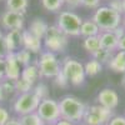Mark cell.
I'll list each match as a JSON object with an SVG mask.
<instances>
[{
  "label": "cell",
  "instance_id": "obj_36",
  "mask_svg": "<svg viewBox=\"0 0 125 125\" xmlns=\"http://www.w3.org/2000/svg\"><path fill=\"white\" fill-rule=\"evenodd\" d=\"M5 79V60L0 58V81Z\"/></svg>",
  "mask_w": 125,
  "mask_h": 125
},
{
  "label": "cell",
  "instance_id": "obj_21",
  "mask_svg": "<svg viewBox=\"0 0 125 125\" xmlns=\"http://www.w3.org/2000/svg\"><path fill=\"white\" fill-rule=\"evenodd\" d=\"M84 70H85V75L86 76H95L98 74H100L103 70V65L95 59L89 60L86 64L84 65Z\"/></svg>",
  "mask_w": 125,
  "mask_h": 125
},
{
  "label": "cell",
  "instance_id": "obj_11",
  "mask_svg": "<svg viewBox=\"0 0 125 125\" xmlns=\"http://www.w3.org/2000/svg\"><path fill=\"white\" fill-rule=\"evenodd\" d=\"M98 104L105 109L114 110L119 105V94L111 88H104L98 94Z\"/></svg>",
  "mask_w": 125,
  "mask_h": 125
},
{
  "label": "cell",
  "instance_id": "obj_29",
  "mask_svg": "<svg viewBox=\"0 0 125 125\" xmlns=\"http://www.w3.org/2000/svg\"><path fill=\"white\" fill-rule=\"evenodd\" d=\"M33 93L39 98L40 101L49 98V88H48L46 84H44V83H39V84H36L33 88Z\"/></svg>",
  "mask_w": 125,
  "mask_h": 125
},
{
  "label": "cell",
  "instance_id": "obj_41",
  "mask_svg": "<svg viewBox=\"0 0 125 125\" xmlns=\"http://www.w3.org/2000/svg\"><path fill=\"white\" fill-rule=\"evenodd\" d=\"M54 125H75V124H73V123H70V121H68V120H62V119H60V120L56 121Z\"/></svg>",
  "mask_w": 125,
  "mask_h": 125
},
{
  "label": "cell",
  "instance_id": "obj_24",
  "mask_svg": "<svg viewBox=\"0 0 125 125\" xmlns=\"http://www.w3.org/2000/svg\"><path fill=\"white\" fill-rule=\"evenodd\" d=\"M19 120H20V124L21 125H44L43 120L40 119V116L36 114V111L28 114V115L20 116Z\"/></svg>",
  "mask_w": 125,
  "mask_h": 125
},
{
  "label": "cell",
  "instance_id": "obj_28",
  "mask_svg": "<svg viewBox=\"0 0 125 125\" xmlns=\"http://www.w3.org/2000/svg\"><path fill=\"white\" fill-rule=\"evenodd\" d=\"M0 86H1V89H3L5 99H8L9 96H11L14 93H16V90H15V83L13 80L4 79V80L0 81Z\"/></svg>",
  "mask_w": 125,
  "mask_h": 125
},
{
  "label": "cell",
  "instance_id": "obj_13",
  "mask_svg": "<svg viewBox=\"0 0 125 125\" xmlns=\"http://www.w3.org/2000/svg\"><path fill=\"white\" fill-rule=\"evenodd\" d=\"M4 43L9 53H15L23 48V30H10L4 35Z\"/></svg>",
  "mask_w": 125,
  "mask_h": 125
},
{
  "label": "cell",
  "instance_id": "obj_15",
  "mask_svg": "<svg viewBox=\"0 0 125 125\" xmlns=\"http://www.w3.org/2000/svg\"><path fill=\"white\" fill-rule=\"evenodd\" d=\"M99 40H100V46L103 49H106L109 51H113V53H115L118 50L119 39L113 31H100Z\"/></svg>",
  "mask_w": 125,
  "mask_h": 125
},
{
  "label": "cell",
  "instance_id": "obj_35",
  "mask_svg": "<svg viewBox=\"0 0 125 125\" xmlns=\"http://www.w3.org/2000/svg\"><path fill=\"white\" fill-rule=\"evenodd\" d=\"M8 54H9V51L6 49V45L4 43V38H3V40H0V58L4 59Z\"/></svg>",
  "mask_w": 125,
  "mask_h": 125
},
{
  "label": "cell",
  "instance_id": "obj_46",
  "mask_svg": "<svg viewBox=\"0 0 125 125\" xmlns=\"http://www.w3.org/2000/svg\"><path fill=\"white\" fill-rule=\"evenodd\" d=\"M123 83H124V86H125V78H124V81Z\"/></svg>",
  "mask_w": 125,
  "mask_h": 125
},
{
  "label": "cell",
  "instance_id": "obj_17",
  "mask_svg": "<svg viewBox=\"0 0 125 125\" xmlns=\"http://www.w3.org/2000/svg\"><path fill=\"white\" fill-rule=\"evenodd\" d=\"M108 66L110 70L114 73H125V51L123 50H116L114 53L111 60L108 62Z\"/></svg>",
  "mask_w": 125,
  "mask_h": 125
},
{
  "label": "cell",
  "instance_id": "obj_44",
  "mask_svg": "<svg viewBox=\"0 0 125 125\" xmlns=\"http://www.w3.org/2000/svg\"><path fill=\"white\" fill-rule=\"evenodd\" d=\"M121 25H123V28L125 29V16H123V23H121Z\"/></svg>",
  "mask_w": 125,
  "mask_h": 125
},
{
  "label": "cell",
  "instance_id": "obj_18",
  "mask_svg": "<svg viewBox=\"0 0 125 125\" xmlns=\"http://www.w3.org/2000/svg\"><path fill=\"white\" fill-rule=\"evenodd\" d=\"M20 78H23L24 80L29 81L30 84H35L38 81V79L40 78L39 74V68H38V61L35 64H29L28 66H24V69L21 70V74H20Z\"/></svg>",
  "mask_w": 125,
  "mask_h": 125
},
{
  "label": "cell",
  "instance_id": "obj_48",
  "mask_svg": "<svg viewBox=\"0 0 125 125\" xmlns=\"http://www.w3.org/2000/svg\"><path fill=\"white\" fill-rule=\"evenodd\" d=\"M79 125H85V124H79Z\"/></svg>",
  "mask_w": 125,
  "mask_h": 125
},
{
  "label": "cell",
  "instance_id": "obj_25",
  "mask_svg": "<svg viewBox=\"0 0 125 125\" xmlns=\"http://www.w3.org/2000/svg\"><path fill=\"white\" fill-rule=\"evenodd\" d=\"M41 4L48 11L56 13L65 5V1L64 0H41Z\"/></svg>",
  "mask_w": 125,
  "mask_h": 125
},
{
  "label": "cell",
  "instance_id": "obj_9",
  "mask_svg": "<svg viewBox=\"0 0 125 125\" xmlns=\"http://www.w3.org/2000/svg\"><path fill=\"white\" fill-rule=\"evenodd\" d=\"M36 114L40 116V119L43 120L44 124L54 125L56 121H59L61 119L60 118L59 101L51 99V98L41 100L40 104H39V106H38Z\"/></svg>",
  "mask_w": 125,
  "mask_h": 125
},
{
  "label": "cell",
  "instance_id": "obj_5",
  "mask_svg": "<svg viewBox=\"0 0 125 125\" xmlns=\"http://www.w3.org/2000/svg\"><path fill=\"white\" fill-rule=\"evenodd\" d=\"M81 23L83 19L76 13L70 11V10H64L58 15L56 26L68 36H79Z\"/></svg>",
  "mask_w": 125,
  "mask_h": 125
},
{
  "label": "cell",
  "instance_id": "obj_37",
  "mask_svg": "<svg viewBox=\"0 0 125 125\" xmlns=\"http://www.w3.org/2000/svg\"><path fill=\"white\" fill-rule=\"evenodd\" d=\"M64 1L70 8H78L81 5V0H64Z\"/></svg>",
  "mask_w": 125,
  "mask_h": 125
},
{
  "label": "cell",
  "instance_id": "obj_39",
  "mask_svg": "<svg viewBox=\"0 0 125 125\" xmlns=\"http://www.w3.org/2000/svg\"><path fill=\"white\" fill-rule=\"evenodd\" d=\"M118 50H123V51H125V35H124L123 38H120V39H119Z\"/></svg>",
  "mask_w": 125,
  "mask_h": 125
},
{
  "label": "cell",
  "instance_id": "obj_43",
  "mask_svg": "<svg viewBox=\"0 0 125 125\" xmlns=\"http://www.w3.org/2000/svg\"><path fill=\"white\" fill-rule=\"evenodd\" d=\"M123 3V16H125V0H121Z\"/></svg>",
  "mask_w": 125,
  "mask_h": 125
},
{
  "label": "cell",
  "instance_id": "obj_26",
  "mask_svg": "<svg viewBox=\"0 0 125 125\" xmlns=\"http://www.w3.org/2000/svg\"><path fill=\"white\" fill-rule=\"evenodd\" d=\"M15 58L18 60V62L20 65H23V66H28L30 64V61H31V53L28 50H25L24 48L21 49H19L18 51H15Z\"/></svg>",
  "mask_w": 125,
  "mask_h": 125
},
{
  "label": "cell",
  "instance_id": "obj_14",
  "mask_svg": "<svg viewBox=\"0 0 125 125\" xmlns=\"http://www.w3.org/2000/svg\"><path fill=\"white\" fill-rule=\"evenodd\" d=\"M23 48L31 54H39L43 48V40L30 34L28 30H23Z\"/></svg>",
  "mask_w": 125,
  "mask_h": 125
},
{
  "label": "cell",
  "instance_id": "obj_40",
  "mask_svg": "<svg viewBox=\"0 0 125 125\" xmlns=\"http://www.w3.org/2000/svg\"><path fill=\"white\" fill-rule=\"evenodd\" d=\"M5 125H21V124H20V120H19V119H16V118H10L9 121H8Z\"/></svg>",
  "mask_w": 125,
  "mask_h": 125
},
{
  "label": "cell",
  "instance_id": "obj_1",
  "mask_svg": "<svg viewBox=\"0 0 125 125\" xmlns=\"http://www.w3.org/2000/svg\"><path fill=\"white\" fill-rule=\"evenodd\" d=\"M60 108V118L62 120H68L73 124L80 123L84 118V114L86 110V105L80 99L75 96H64L59 101Z\"/></svg>",
  "mask_w": 125,
  "mask_h": 125
},
{
  "label": "cell",
  "instance_id": "obj_20",
  "mask_svg": "<svg viewBox=\"0 0 125 125\" xmlns=\"http://www.w3.org/2000/svg\"><path fill=\"white\" fill-rule=\"evenodd\" d=\"M5 3L8 10L15 13H23V14H25L29 6V0H5Z\"/></svg>",
  "mask_w": 125,
  "mask_h": 125
},
{
  "label": "cell",
  "instance_id": "obj_31",
  "mask_svg": "<svg viewBox=\"0 0 125 125\" xmlns=\"http://www.w3.org/2000/svg\"><path fill=\"white\" fill-rule=\"evenodd\" d=\"M55 79V84L58 85V86H60V88H65L68 84H69V81H68V79L65 78V75L62 74V73L60 71L59 74L54 78Z\"/></svg>",
  "mask_w": 125,
  "mask_h": 125
},
{
  "label": "cell",
  "instance_id": "obj_4",
  "mask_svg": "<svg viewBox=\"0 0 125 125\" xmlns=\"http://www.w3.org/2000/svg\"><path fill=\"white\" fill-rule=\"evenodd\" d=\"M61 73L65 75L70 84L79 86L83 85L85 81V70L84 65L80 61L73 59L70 56H66L61 61Z\"/></svg>",
  "mask_w": 125,
  "mask_h": 125
},
{
  "label": "cell",
  "instance_id": "obj_38",
  "mask_svg": "<svg viewBox=\"0 0 125 125\" xmlns=\"http://www.w3.org/2000/svg\"><path fill=\"white\" fill-rule=\"evenodd\" d=\"M113 33L116 35V38L118 39H120V38H123L124 35H125V29L123 28V25H120L119 28H116L115 30H113Z\"/></svg>",
  "mask_w": 125,
  "mask_h": 125
},
{
  "label": "cell",
  "instance_id": "obj_47",
  "mask_svg": "<svg viewBox=\"0 0 125 125\" xmlns=\"http://www.w3.org/2000/svg\"><path fill=\"white\" fill-rule=\"evenodd\" d=\"M44 125H51V124H44Z\"/></svg>",
  "mask_w": 125,
  "mask_h": 125
},
{
  "label": "cell",
  "instance_id": "obj_22",
  "mask_svg": "<svg viewBox=\"0 0 125 125\" xmlns=\"http://www.w3.org/2000/svg\"><path fill=\"white\" fill-rule=\"evenodd\" d=\"M84 49L88 51L90 55H93L95 51H98L101 46H100V40H99V35L98 36H90V38H85L84 43H83Z\"/></svg>",
  "mask_w": 125,
  "mask_h": 125
},
{
  "label": "cell",
  "instance_id": "obj_49",
  "mask_svg": "<svg viewBox=\"0 0 125 125\" xmlns=\"http://www.w3.org/2000/svg\"><path fill=\"white\" fill-rule=\"evenodd\" d=\"M0 1H4V0H0Z\"/></svg>",
  "mask_w": 125,
  "mask_h": 125
},
{
  "label": "cell",
  "instance_id": "obj_3",
  "mask_svg": "<svg viewBox=\"0 0 125 125\" xmlns=\"http://www.w3.org/2000/svg\"><path fill=\"white\" fill-rule=\"evenodd\" d=\"M43 45L50 53H62L68 46V35H65L56 25H50L43 38Z\"/></svg>",
  "mask_w": 125,
  "mask_h": 125
},
{
  "label": "cell",
  "instance_id": "obj_42",
  "mask_svg": "<svg viewBox=\"0 0 125 125\" xmlns=\"http://www.w3.org/2000/svg\"><path fill=\"white\" fill-rule=\"evenodd\" d=\"M4 100H6V99H5V95H4V93H3V89H1V86H0V103H1V101H4Z\"/></svg>",
  "mask_w": 125,
  "mask_h": 125
},
{
  "label": "cell",
  "instance_id": "obj_30",
  "mask_svg": "<svg viewBox=\"0 0 125 125\" xmlns=\"http://www.w3.org/2000/svg\"><path fill=\"white\" fill-rule=\"evenodd\" d=\"M108 6L123 15V3H121V0H109Z\"/></svg>",
  "mask_w": 125,
  "mask_h": 125
},
{
  "label": "cell",
  "instance_id": "obj_32",
  "mask_svg": "<svg viewBox=\"0 0 125 125\" xmlns=\"http://www.w3.org/2000/svg\"><path fill=\"white\" fill-rule=\"evenodd\" d=\"M100 1L101 0H81V5L89 8V9H98L100 6Z\"/></svg>",
  "mask_w": 125,
  "mask_h": 125
},
{
  "label": "cell",
  "instance_id": "obj_27",
  "mask_svg": "<svg viewBox=\"0 0 125 125\" xmlns=\"http://www.w3.org/2000/svg\"><path fill=\"white\" fill-rule=\"evenodd\" d=\"M14 83H15V90H16V93H19V94H25V93L33 91L34 85L30 84L29 81L24 80L23 78H19V79L15 80Z\"/></svg>",
  "mask_w": 125,
  "mask_h": 125
},
{
  "label": "cell",
  "instance_id": "obj_6",
  "mask_svg": "<svg viewBox=\"0 0 125 125\" xmlns=\"http://www.w3.org/2000/svg\"><path fill=\"white\" fill-rule=\"evenodd\" d=\"M38 68L40 78H55L61 71V62H59L56 55L50 51H44L40 54L38 60Z\"/></svg>",
  "mask_w": 125,
  "mask_h": 125
},
{
  "label": "cell",
  "instance_id": "obj_33",
  "mask_svg": "<svg viewBox=\"0 0 125 125\" xmlns=\"http://www.w3.org/2000/svg\"><path fill=\"white\" fill-rule=\"evenodd\" d=\"M10 119V114L9 111L4 108V106H0V125H5Z\"/></svg>",
  "mask_w": 125,
  "mask_h": 125
},
{
  "label": "cell",
  "instance_id": "obj_23",
  "mask_svg": "<svg viewBox=\"0 0 125 125\" xmlns=\"http://www.w3.org/2000/svg\"><path fill=\"white\" fill-rule=\"evenodd\" d=\"M113 55H114L113 51H109V50H106V49L100 48V49H99L98 51H95V53H94L91 56H93V59L98 60L101 65H103V64H106V65H108V62L111 60Z\"/></svg>",
  "mask_w": 125,
  "mask_h": 125
},
{
  "label": "cell",
  "instance_id": "obj_45",
  "mask_svg": "<svg viewBox=\"0 0 125 125\" xmlns=\"http://www.w3.org/2000/svg\"><path fill=\"white\" fill-rule=\"evenodd\" d=\"M3 38H4V34H3V31L0 30V40H3Z\"/></svg>",
  "mask_w": 125,
  "mask_h": 125
},
{
  "label": "cell",
  "instance_id": "obj_2",
  "mask_svg": "<svg viewBox=\"0 0 125 125\" xmlns=\"http://www.w3.org/2000/svg\"><path fill=\"white\" fill-rule=\"evenodd\" d=\"M91 19L98 25L100 31H113L119 28L123 23V15L109 8L108 5L99 6L94 11Z\"/></svg>",
  "mask_w": 125,
  "mask_h": 125
},
{
  "label": "cell",
  "instance_id": "obj_8",
  "mask_svg": "<svg viewBox=\"0 0 125 125\" xmlns=\"http://www.w3.org/2000/svg\"><path fill=\"white\" fill-rule=\"evenodd\" d=\"M39 104H40V100L33 91L19 94L13 104V110L15 111L16 115L23 116L31 113H35L38 110Z\"/></svg>",
  "mask_w": 125,
  "mask_h": 125
},
{
  "label": "cell",
  "instance_id": "obj_12",
  "mask_svg": "<svg viewBox=\"0 0 125 125\" xmlns=\"http://www.w3.org/2000/svg\"><path fill=\"white\" fill-rule=\"evenodd\" d=\"M5 79L8 80H18L21 74V70H20V64L18 62L15 54L14 53H9L5 58Z\"/></svg>",
  "mask_w": 125,
  "mask_h": 125
},
{
  "label": "cell",
  "instance_id": "obj_10",
  "mask_svg": "<svg viewBox=\"0 0 125 125\" xmlns=\"http://www.w3.org/2000/svg\"><path fill=\"white\" fill-rule=\"evenodd\" d=\"M0 24L1 26L10 31V30H23L25 24V15L23 13H15L5 10L0 16Z\"/></svg>",
  "mask_w": 125,
  "mask_h": 125
},
{
  "label": "cell",
  "instance_id": "obj_19",
  "mask_svg": "<svg viewBox=\"0 0 125 125\" xmlns=\"http://www.w3.org/2000/svg\"><path fill=\"white\" fill-rule=\"evenodd\" d=\"M100 34V29L98 25L94 23L93 19L89 20H83L81 26H80V35L84 38H90V36H98Z\"/></svg>",
  "mask_w": 125,
  "mask_h": 125
},
{
  "label": "cell",
  "instance_id": "obj_34",
  "mask_svg": "<svg viewBox=\"0 0 125 125\" xmlns=\"http://www.w3.org/2000/svg\"><path fill=\"white\" fill-rule=\"evenodd\" d=\"M106 125H125V116L114 115Z\"/></svg>",
  "mask_w": 125,
  "mask_h": 125
},
{
  "label": "cell",
  "instance_id": "obj_7",
  "mask_svg": "<svg viewBox=\"0 0 125 125\" xmlns=\"http://www.w3.org/2000/svg\"><path fill=\"white\" fill-rule=\"evenodd\" d=\"M113 116V110L105 109L99 104H96V105L86 106L83 121L85 125H106Z\"/></svg>",
  "mask_w": 125,
  "mask_h": 125
},
{
  "label": "cell",
  "instance_id": "obj_16",
  "mask_svg": "<svg viewBox=\"0 0 125 125\" xmlns=\"http://www.w3.org/2000/svg\"><path fill=\"white\" fill-rule=\"evenodd\" d=\"M48 28H49V25L41 18H35V19L31 20V23L28 28V31L30 34H33L34 36H36L38 39L43 40V38L46 34Z\"/></svg>",
  "mask_w": 125,
  "mask_h": 125
}]
</instances>
